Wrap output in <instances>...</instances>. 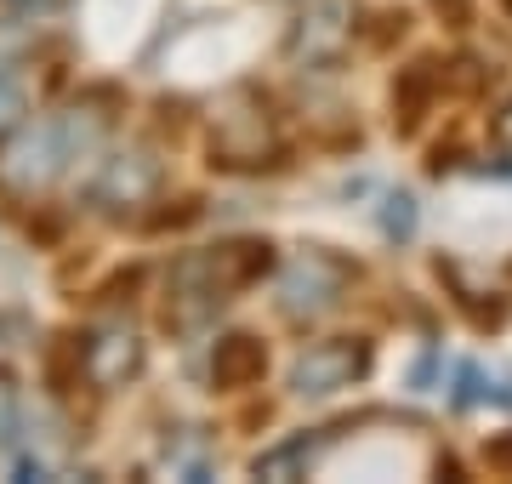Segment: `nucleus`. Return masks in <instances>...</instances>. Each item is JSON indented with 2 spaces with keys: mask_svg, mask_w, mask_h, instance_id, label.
<instances>
[{
  "mask_svg": "<svg viewBox=\"0 0 512 484\" xmlns=\"http://www.w3.org/2000/svg\"><path fill=\"white\" fill-rule=\"evenodd\" d=\"M97 131L103 126H97L92 114H80V109L63 114V120L35 126L29 137L12 143L6 160H0V188H12V194H46L80 154L97 149Z\"/></svg>",
  "mask_w": 512,
  "mask_h": 484,
  "instance_id": "f03ea898",
  "label": "nucleus"
},
{
  "mask_svg": "<svg viewBox=\"0 0 512 484\" xmlns=\"http://www.w3.org/2000/svg\"><path fill=\"white\" fill-rule=\"evenodd\" d=\"M507 6H512V0H507Z\"/></svg>",
  "mask_w": 512,
  "mask_h": 484,
  "instance_id": "6ab92c4d",
  "label": "nucleus"
},
{
  "mask_svg": "<svg viewBox=\"0 0 512 484\" xmlns=\"http://www.w3.org/2000/svg\"><path fill=\"white\" fill-rule=\"evenodd\" d=\"M382 234L387 240H410V234H416V200H410V194H387Z\"/></svg>",
  "mask_w": 512,
  "mask_h": 484,
  "instance_id": "4468645a",
  "label": "nucleus"
},
{
  "mask_svg": "<svg viewBox=\"0 0 512 484\" xmlns=\"http://www.w3.org/2000/svg\"><path fill=\"white\" fill-rule=\"evenodd\" d=\"M427 97H433V63H416V69H404L399 86H393V109H404V120H399L404 131H410V126L421 120Z\"/></svg>",
  "mask_w": 512,
  "mask_h": 484,
  "instance_id": "f8f14e48",
  "label": "nucleus"
},
{
  "mask_svg": "<svg viewBox=\"0 0 512 484\" xmlns=\"http://www.w3.org/2000/svg\"><path fill=\"white\" fill-rule=\"evenodd\" d=\"M160 194V160L148 149H126V154H109L92 177V205L103 217H126L137 205H148Z\"/></svg>",
  "mask_w": 512,
  "mask_h": 484,
  "instance_id": "423d86ee",
  "label": "nucleus"
},
{
  "mask_svg": "<svg viewBox=\"0 0 512 484\" xmlns=\"http://www.w3.org/2000/svg\"><path fill=\"white\" fill-rule=\"evenodd\" d=\"M274 268V245L268 240H228L211 245V251H188L177 268H171V302H165V325H200L222 308V302L256 285Z\"/></svg>",
  "mask_w": 512,
  "mask_h": 484,
  "instance_id": "f257e3e1",
  "label": "nucleus"
},
{
  "mask_svg": "<svg viewBox=\"0 0 512 484\" xmlns=\"http://www.w3.org/2000/svg\"><path fill=\"white\" fill-rule=\"evenodd\" d=\"M12 6H23V12H52V6H63V0H12Z\"/></svg>",
  "mask_w": 512,
  "mask_h": 484,
  "instance_id": "a211bd4d",
  "label": "nucleus"
},
{
  "mask_svg": "<svg viewBox=\"0 0 512 484\" xmlns=\"http://www.w3.org/2000/svg\"><path fill=\"white\" fill-rule=\"evenodd\" d=\"M80 371H86V382L103 393L126 388L131 376L143 371V342L126 331V325H109V331L86 336V348H80Z\"/></svg>",
  "mask_w": 512,
  "mask_h": 484,
  "instance_id": "0eeeda50",
  "label": "nucleus"
},
{
  "mask_svg": "<svg viewBox=\"0 0 512 484\" xmlns=\"http://www.w3.org/2000/svg\"><path fill=\"white\" fill-rule=\"evenodd\" d=\"M160 462L171 467V479H211V439L200 428L171 433L160 450Z\"/></svg>",
  "mask_w": 512,
  "mask_h": 484,
  "instance_id": "9d476101",
  "label": "nucleus"
},
{
  "mask_svg": "<svg viewBox=\"0 0 512 484\" xmlns=\"http://www.w3.org/2000/svg\"><path fill=\"white\" fill-rule=\"evenodd\" d=\"M370 371V342L365 336H336V342H308L291 359V393L296 399H330L353 388Z\"/></svg>",
  "mask_w": 512,
  "mask_h": 484,
  "instance_id": "20e7f679",
  "label": "nucleus"
},
{
  "mask_svg": "<svg viewBox=\"0 0 512 484\" xmlns=\"http://www.w3.org/2000/svg\"><path fill=\"white\" fill-rule=\"evenodd\" d=\"M353 285V268L330 251H302L279 268V314L291 325H313V319H330L342 308Z\"/></svg>",
  "mask_w": 512,
  "mask_h": 484,
  "instance_id": "7ed1b4c3",
  "label": "nucleus"
},
{
  "mask_svg": "<svg viewBox=\"0 0 512 484\" xmlns=\"http://www.w3.org/2000/svg\"><path fill=\"white\" fill-rule=\"evenodd\" d=\"M484 456H490V467H512V439H490Z\"/></svg>",
  "mask_w": 512,
  "mask_h": 484,
  "instance_id": "f3484780",
  "label": "nucleus"
},
{
  "mask_svg": "<svg viewBox=\"0 0 512 484\" xmlns=\"http://www.w3.org/2000/svg\"><path fill=\"white\" fill-rule=\"evenodd\" d=\"M18 120H23V86L18 75H0V143L18 131Z\"/></svg>",
  "mask_w": 512,
  "mask_h": 484,
  "instance_id": "2eb2a0df",
  "label": "nucleus"
},
{
  "mask_svg": "<svg viewBox=\"0 0 512 484\" xmlns=\"http://www.w3.org/2000/svg\"><path fill=\"white\" fill-rule=\"evenodd\" d=\"M495 149H507V154H512V103L495 114Z\"/></svg>",
  "mask_w": 512,
  "mask_h": 484,
  "instance_id": "dca6fc26",
  "label": "nucleus"
},
{
  "mask_svg": "<svg viewBox=\"0 0 512 484\" xmlns=\"http://www.w3.org/2000/svg\"><path fill=\"white\" fill-rule=\"evenodd\" d=\"M342 6H319L313 18H302V29H296V52L308 46V57H330L336 46H342Z\"/></svg>",
  "mask_w": 512,
  "mask_h": 484,
  "instance_id": "9b49d317",
  "label": "nucleus"
},
{
  "mask_svg": "<svg viewBox=\"0 0 512 484\" xmlns=\"http://www.w3.org/2000/svg\"><path fill=\"white\" fill-rule=\"evenodd\" d=\"M325 445H330V433H319V439H285V445L262 450L251 462V473L256 479H302V473L325 456Z\"/></svg>",
  "mask_w": 512,
  "mask_h": 484,
  "instance_id": "1a4fd4ad",
  "label": "nucleus"
},
{
  "mask_svg": "<svg viewBox=\"0 0 512 484\" xmlns=\"http://www.w3.org/2000/svg\"><path fill=\"white\" fill-rule=\"evenodd\" d=\"M262 371H268V348L251 331L222 336L217 354H211V388H222V393H239L251 382H262Z\"/></svg>",
  "mask_w": 512,
  "mask_h": 484,
  "instance_id": "6e6552de",
  "label": "nucleus"
},
{
  "mask_svg": "<svg viewBox=\"0 0 512 484\" xmlns=\"http://www.w3.org/2000/svg\"><path fill=\"white\" fill-rule=\"evenodd\" d=\"M18 433H23V405H18L12 376L0 371V450H18Z\"/></svg>",
  "mask_w": 512,
  "mask_h": 484,
  "instance_id": "ddd939ff",
  "label": "nucleus"
},
{
  "mask_svg": "<svg viewBox=\"0 0 512 484\" xmlns=\"http://www.w3.org/2000/svg\"><path fill=\"white\" fill-rule=\"evenodd\" d=\"M211 154L217 166L228 171H262L279 160V131H274V114L268 109H228L211 131Z\"/></svg>",
  "mask_w": 512,
  "mask_h": 484,
  "instance_id": "39448f33",
  "label": "nucleus"
}]
</instances>
